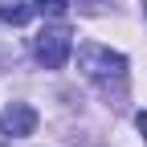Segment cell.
Instances as JSON below:
<instances>
[{
	"mask_svg": "<svg viewBox=\"0 0 147 147\" xmlns=\"http://www.w3.org/2000/svg\"><path fill=\"white\" fill-rule=\"evenodd\" d=\"M78 69L102 90H110V86L119 90L127 82V57L115 53V49H106V45H94V41L78 49Z\"/></svg>",
	"mask_w": 147,
	"mask_h": 147,
	"instance_id": "1",
	"label": "cell"
},
{
	"mask_svg": "<svg viewBox=\"0 0 147 147\" xmlns=\"http://www.w3.org/2000/svg\"><path fill=\"white\" fill-rule=\"evenodd\" d=\"M69 49H74V37H69L65 25H49V29H41L33 37V53L45 69H61L69 61Z\"/></svg>",
	"mask_w": 147,
	"mask_h": 147,
	"instance_id": "2",
	"label": "cell"
},
{
	"mask_svg": "<svg viewBox=\"0 0 147 147\" xmlns=\"http://www.w3.org/2000/svg\"><path fill=\"white\" fill-rule=\"evenodd\" d=\"M0 131H4L8 139H29L37 131V110L29 102H12L4 106V115H0Z\"/></svg>",
	"mask_w": 147,
	"mask_h": 147,
	"instance_id": "3",
	"label": "cell"
},
{
	"mask_svg": "<svg viewBox=\"0 0 147 147\" xmlns=\"http://www.w3.org/2000/svg\"><path fill=\"white\" fill-rule=\"evenodd\" d=\"M37 4H25V0H0V21L4 25H25L29 16H33Z\"/></svg>",
	"mask_w": 147,
	"mask_h": 147,
	"instance_id": "4",
	"label": "cell"
},
{
	"mask_svg": "<svg viewBox=\"0 0 147 147\" xmlns=\"http://www.w3.org/2000/svg\"><path fill=\"white\" fill-rule=\"evenodd\" d=\"M65 8H69V0H37L41 16H65Z\"/></svg>",
	"mask_w": 147,
	"mask_h": 147,
	"instance_id": "5",
	"label": "cell"
},
{
	"mask_svg": "<svg viewBox=\"0 0 147 147\" xmlns=\"http://www.w3.org/2000/svg\"><path fill=\"white\" fill-rule=\"evenodd\" d=\"M135 127H139V135H143V143H147V110H139V115H135Z\"/></svg>",
	"mask_w": 147,
	"mask_h": 147,
	"instance_id": "6",
	"label": "cell"
},
{
	"mask_svg": "<svg viewBox=\"0 0 147 147\" xmlns=\"http://www.w3.org/2000/svg\"><path fill=\"white\" fill-rule=\"evenodd\" d=\"M143 16H147V0H143Z\"/></svg>",
	"mask_w": 147,
	"mask_h": 147,
	"instance_id": "7",
	"label": "cell"
}]
</instances>
